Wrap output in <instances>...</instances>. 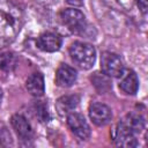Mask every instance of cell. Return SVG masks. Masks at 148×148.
I'll return each mask as SVG.
<instances>
[{
    "label": "cell",
    "mask_w": 148,
    "mask_h": 148,
    "mask_svg": "<svg viewBox=\"0 0 148 148\" xmlns=\"http://www.w3.org/2000/svg\"><path fill=\"white\" fill-rule=\"evenodd\" d=\"M22 22L21 9L10 0H0V49L15 40Z\"/></svg>",
    "instance_id": "cell-1"
},
{
    "label": "cell",
    "mask_w": 148,
    "mask_h": 148,
    "mask_svg": "<svg viewBox=\"0 0 148 148\" xmlns=\"http://www.w3.org/2000/svg\"><path fill=\"white\" fill-rule=\"evenodd\" d=\"M145 128V118L136 112L127 113L114 130V142L120 147L138 146L136 135Z\"/></svg>",
    "instance_id": "cell-2"
},
{
    "label": "cell",
    "mask_w": 148,
    "mask_h": 148,
    "mask_svg": "<svg viewBox=\"0 0 148 148\" xmlns=\"http://www.w3.org/2000/svg\"><path fill=\"white\" fill-rule=\"evenodd\" d=\"M72 60L82 69H90L96 60L95 47L86 42H74L68 49Z\"/></svg>",
    "instance_id": "cell-3"
},
{
    "label": "cell",
    "mask_w": 148,
    "mask_h": 148,
    "mask_svg": "<svg viewBox=\"0 0 148 148\" xmlns=\"http://www.w3.org/2000/svg\"><path fill=\"white\" fill-rule=\"evenodd\" d=\"M61 23L73 34L82 35L87 30V21L83 13L74 8H65L59 14Z\"/></svg>",
    "instance_id": "cell-4"
},
{
    "label": "cell",
    "mask_w": 148,
    "mask_h": 148,
    "mask_svg": "<svg viewBox=\"0 0 148 148\" xmlns=\"http://www.w3.org/2000/svg\"><path fill=\"white\" fill-rule=\"evenodd\" d=\"M101 69L108 76L119 77L125 68L123 60L118 54L106 51L103 52L101 56Z\"/></svg>",
    "instance_id": "cell-5"
},
{
    "label": "cell",
    "mask_w": 148,
    "mask_h": 148,
    "mask_svg": "<svg viewBox=\"0 0 148 148\" xmlns=\"http://www.w3.org/2000/svg\"><path fill=\"white\" fill-rule=\"evenodd\" d=\"M67 125L72 133L79 139V140H87L90 136L91 130L88 125L87 120L81 113L77 112H69L67 114Z\"/></svg>",
    "instance_id": "cell-6"
},
{
    "label": "cell",
    "mask_w": 148,
    "mask_h": 148,
    "mask_svg": "<svg viewBox=\"0 0 148 148\" xmlns=\"http://www.w3.org/2000/svg\"><path fill=\"white\" fill-rule=\"evenodd\" d=\"M89 117L91 121L97 126H105L112 118L111 109L99 102H95L89 106Z\"/></svg>",
    "instance_id": "cell-7"
},
{
    "label": "cell",
    "mask_w": 148,
    "mask_h": 148,
    "mask_svg": "<svg viewBox=\"0 0 148 148\" xmlns=\"http://www.w3.org/2000/svg\"><path fill=\"white\" fill-rule=\"evenodd\" d=\"M77 77V72L75 68L67 64H61L56 73V83L59 87L68 88L74 84Z\"/></svg>",
    "instance_id": "cell-8"
},
{
    "label": "cell",
    "mask_w": 148,
    "mask_h": 148,
    "mask_svg": "<svg viewBox=\"0 0 148 148\" xmlns=\"http://www.w3.org/2000/svg\"><path fill=\"white\" fill-rule=\"evenodd\" d=\"M36 44L44 52H56L61 46V37L56 32H44L37 38Z\"/></svg>",
    "instance_id": "cell-9"
},
{
    "label": "cell",
    "mask_w": 148,
    "mask_h": 148,
    "mask_svg": "<svg viewBox=\"0 0 148 148\" xmlns=\"http://www.w3.org/2000/svg\"><path fill=\"white\" fill-rule=\"evenodd\" d=\"M10 123H12V126L14 128V131L16 132L17 136L23 140V141H29L32 139V135H34V132H32V128L30 126V124L28 123V120L22 116V114H14L12 118H10Z\"/></svg>",
    "instance_id": "cell-10"
},
{
    "label": "cell",
    "mask_w": 148,
    "mask_h": 148,
    "mask_svg": "<svg viewBox=\"0 0 148 148\" xmlns=\"http://www.w3.org/2000/svg\"><path fill=\"white\" fill-rule=\"evenodd\" d=\"M119 88L127 95H134L139 88V80L134 71L124 69L119 76Z\"/></svg>",
    "instance_id": "cell-11"
},
{
    "label": "cell",
    "mask_w": 148,
    "mask_h": 148,
    "mask_svg": "<svg viewBox=\"0 0 148 148\" xmlns=\"http://www.w3.org/2000/svg\"><path fill=\"white\" fill-rule=\"evenodd\" d=\"M27 90L35 97H40L44 95L45 91V84H44V77L40 73H32L25 82Z\"/></svg>",
    "instance_id": "cell-12"
},
{
    "label": "cell",
    "mask_w": 148,
    "mask_h": 148,
    "mask_svg": "<svg viewBox=\"0 0 148 148\" xmlns=\"http://www.w3.org/2000/svg\"><path fill=\"white\" fill-rule=\"evenodd\" d=\"M79 104V97L75 95H67V96H62L58 99V109L60 112H65V113H69L76 105Z\"/></svg>",
    "instance_id": "cell-13"
},
{
    "label": "cell",
    "mask_w": 148,
    "mask_h": 148,
    "mask_svg": "<svg viewBox=\"0 0 148 148\" xmlns=\"http://www.w3.org/2000/svg\"><path fill=\"white\" fill-rule=\"evenodd\" d=\"M16 62H17V59L13 52L0 53V69L5 72H10L15 68Z\"/></svg>",
    "instance_id": "cell-14"
},
{
    "label": "cell",
    "mask_w": 148,
    "mask_h": 148,
    "mask_svg": "<svg viewBox=\"0 0 148 148\" xmlns=\"http://www.w3.org/2000/svg\"><path fill=\"white\" fill-rule=\"evenodd\" d=\"M13 145V138L7 125L0 121V147H8Z\"/></svg>",
    "instance_id": "cell-15"
},
{
    "label": "cell",
    "mask_w": 148,
    "mask_h": 148,
    "mask_svg": "<svg viewBox=\"0 0 148 148\" xmlns=\"http://www.w3.org/2000/svg\"><path fill=\"white\" fill-rule=\"evenodd\" d=\"M136 3H138V6H139L140 10H141L143 14H146L147 7H148V0H136Z\"/></svg>",
    "instance_id": "cell-16"
},
{
    "label": "cell",
    "mask_w": 148,
    "mask_h": 148,
    "mask_svg": "<svg viewBox=\"0 0 148 148\" xmlns=\"http://www.w3.org/2000/svg\"><path fill=\"white\" fill-rule=\"evenodd\" d=\"M67 3L72 5V6H82L83 5V0H66Z\"/></svg>",
    "instance_id": "cell-17"
},
{
    "label": "cell",
    "mask_w": 148,
    "mask_h": 148,
    "mask_svg": "<svg viewBox=\"0 0 148 148\" xmlns=\"http://www.w3.org/2000/svg\"><path fill=\"white\" fill-rule=\"evenodd\" d=\"M1 99H2V90L0 89V103H1Z\"/></svg>",
    "instance_id": "cell-18"
}]
</instances>
